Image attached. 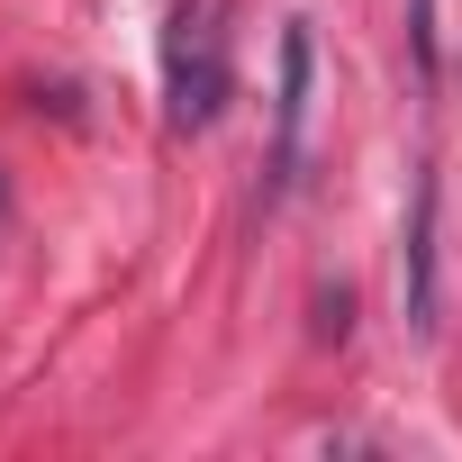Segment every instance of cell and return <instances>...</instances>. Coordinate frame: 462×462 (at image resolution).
<instances>
[{
  "mask_svg": "<svg viewBox=\"0 0 462 462\" xmlns=\"http://www.w3.org/2000/svg\"><path fill=\"white\" fill-rule=\"evenodd\" d=\"M236 91V10L226 0H163V118L181 136L217 127Z\"/></svg>",
  "mask_w": 462,
  "mask_h": 462,
  "instance_id": "6da1fadb",
  "label": "cell"
},
{
  "mask_svg": "<svg viewBox=\"0 0 462 462\" xmlns=\"http://www.w3.org/2000/svg\"><path fill=\"white\" fill-rule=\"evenodd\" d=\"M309 73H318V37H309V19H291L282 28V100H273V190H291V172H300V136H309Z\"/></svg>",
  "mask_w": 462,
  "mask_h": 462,
  "instance_id": "7a4b0ae2",
  "label": "cell"
},
{
  "mask_svg": "<svg viewBox=\"0 0 462 462\" xmlns=\"http://www.w3.org/2000/svg\"><path fill=\"white\" fill-rule=\"evenodd\" d=\"M399 318L426 336L435 327V172L417 163V190H408V226H399Z\"/></svg>",
  "mask_w": 462,
  "mask_h": 462,
  "instance_id": "3957f363",
  "label": "cell"
}]
</instances>
